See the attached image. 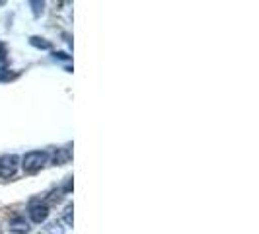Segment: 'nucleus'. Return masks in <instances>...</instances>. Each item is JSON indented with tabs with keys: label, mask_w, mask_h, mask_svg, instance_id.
Masks as SVG:
<instances>
[{
	"label": "nucleus",
	"mask_w": 259,
	"mask_h": 234,
	"mask_svg": "<svg viewBox=\"0 0 259 234\" xmlns=\"http://www.w3.org/2000/svg\"><path fill=\"white\" fill-rule=\"evenodd\" d=\"M47 160H49L47 152H43V150H31V152H27L22 158V168H24L26 174H35V172H39V170L47 164Z\"/></svg>",
	"instance_id": "1"
},
{
	"label": "nucleus",
	"mask_w": 259,
	"mask_h": 234,
	"mask_svg": "<svg viewBox=\"0 0 259 234\" xmlns=\"http://www.w3.org/2000/svg\"><path fill=\"white\" fill-rule=\"evenodd\" d=\"M20 166V158L16 154L0 156V178H12Z\"/></svg>",
	"instance_id": "2"
},
{
	"label": "nucleus",
	"mask_w": 259,
	"mask_h": 234,
	"mask_svg": "<svg viewBox=\"0 0 259 234\" xmlns=\"http://www.w3.org/2000/svg\"><path fill=\"white\" fill-rule=\"evenodd\" d=\"M27 213H29V219H31V222H35V224H41V222L47 221V217H49V207H47V203L33 201V203H29V209H27Z\"/></svg>",
	"instance_id": "3"
},
{
	"label": "nucleus",
	"mask_w": 259,
	"mask_h": 234,
	"mask_svg": "<svg viewBox=\"0 0 259 234\" xmlns=\"http://www.w3.org/2000/svg\"><path fill=\"white\" fill-rule=\"evenodd\" d=\"M8 228H10L12 234H27L29 232V222L26 221V217L16 215L8 221Z\"/></svg>",
	"instance_id": "4"
},
{
	"label": "nucleus",
	"mask_w": 259,
	"mask_h": 234,
	"mask_svg": "<svg viewBox=\"0 0 259 234\" xmlns=\"http://www.w3.org/2000/svg\"><path fill=\"white\" fill-rule=\"evenodd\" d=\"M72 203H68L65 207V215H63V219H65V222L68 224V226H72Z\"/></svg>",
	"instance_id": "5"
},
{
	"label": "nucleus",
	"mask_w": 259,
	"mask_h": 234,
	"mask_svg": "<svg viewBox=\"0 0 259 234\" xmlns=\"http://www.w3.org/2000/svg\"><path fill=\"white\" fill-rule=\"evenodd\" d=\"M49 234H65V228L59 224V222H53L51 226H49V230H47Z\"/></svg>",
	"instance_id": "6"
},
{
	"label": "nucleus",
	"mask_w": 259,
	"mask_h": 234,
	"mask_svg": "<svg viewBox=\"0 0 259 234\" xmlns=\"http://www.w3.org/2000/svg\"><path fill=\"white\" fill-rule=\"evenodd\" d=\"M31 43H33L35 47H43V49H49V47H51L47 41H39V37H31Z\"/></svg>",
	"instance_id": "7"
},
{
	"label": "nucleus",
	"mask_w": 259,
	"mask_h": 234,
	"mask_svg": "<svg viewBox=\"0 0 259 234\" xmlns=\"http://www.w3.org/2000/svg\"><path fill=\"white\" fill-rule=\"evenodd\" d=\"M4 59H6V49H4V45L0 43V65L4 63Z\"/></svg>",
	"instance_id": "8"
}]
</instances>
